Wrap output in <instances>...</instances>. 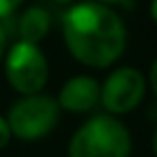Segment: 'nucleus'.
Segmentation results:
<instances>
[{"mask_svg":"<svg viewBox=\"0 0 157 157\" xmlns=\"http://www.w3.org/2000/svg\"><path fill=\"white\" fill-rule=\"evenodd\" d=\"M69 54L86 67L103 69L116 63L127 45V30L118 13L97 0L73 5L63 20Z\"/></svg>","mask_w":157,"mask_h":157,"instance_id":"1","label":"nucleus"},{"mask_svg":"<svg viewBox=\"0 0 157 157\" xmlns=\"http://www.w3.org/2000/svg\"><path fill=\"white\" fill-rule=\"evenodd\" d=\"M69 157H129V129L112 114H97L86 121L69 140Z\"/></svg>","mask_w":157,"mask_h":157,"instance_id":"2","label":"nucleus"},{"mask_svg":"<svg viewBox=\"0 0 157 157\" xmlns=\"http://www.w3.org/2000/svg\"><path fill=\"white\" fill-rule=\"evenodd\" d=\"M58 114H60V105L56 99L41 93L22 95V99H17L11 105L7 114V123L15 138L24 142H35L45 138L56 127Z\"/></svg>","mask_w":157,"mask_h":157,"instance_id":"3","label":"nucleus"},{"mask_svg":"<svg viewBox=\"0 0 157 157\" xmlns=\"http://www.w3.org/2000/svg\"><path fill=\"white\" fill-rule=\"evenodd\" d=\"M5 75L20 95H37L48 82L50 65L37 43L17 41L5 56Z\"/></svg>","mask_w":157,"mask_h":157,"instance_id":"4","label":"nucleus"},{"mask_svg":"<svg viewBox=\"0 0 157 157\" xmlns=\"http://www.w3.org/2000/svg\"><path fill=\"white\" fill-rule=\"evenodd\" d=\"M146 93V80L144 75L133 67H118L114 69L105 82L101 84V97L99 101L108 110V114H127L133 108L140 105Z\"/></svg>","mask_w":157,"mask_h":157,"instance_id":"5","label":"nucleus"},{"mask_svg":"<svg viewBox=\"0 0 157 157\" xmlns=\"http://www.w3.org/2000/svg\"><path fill=\"white\" fill-rule=\"evenodd\" d=\"M101 86L90 75H75L67 80L58 93V105L67 112H88L99 103Z\"/></svg>","mask_w":157,"mask_h":157,"instance_id":"6","label":"nucleus"},{"mask_svg":"<svg viewBox=\"0 0 157 157\" xmlns=\"http://www.w3.org/2000/svg\"><path fill=\"white\" fill-rule=\"evenodd\" d=\"M52 20L50 13L43 7H30L22 13L20 17V41H28V43H37L41 39H45V35L50 33Z\"/></svg>","mask_w":157,"mask_h":157,"instance_id":"7","label":"nucleus"},{"mask_svg":"<svg viewBox=\"0 0 157 157\" xmlns=\"http://www.w3.org/2000/svg\"><path fill=\"white\" fill-rule=\"evenodd\" d=\"M20 5H22V0H0V20L9 17Z\"/></svg>","mask_w":157,"mask_h":157,"instance_id":"8","label":"nucleus"},{"mask_svg":"<svg viewBox=\"0 0 157 157\" xmlns=\"http://www.w3.org/2000/svg\"><path fill=\"white\" fill-rule=\"evenodd\" d=\"M11 138H13V133H11V129H9L7 118H5V116H0V148H5V146L9 144Z\"/></svg>","mask_w":157,"mask_h":157,"instance_id":"9","label":"nucleus"},{"mask_svg":"<svg viewBox=\"0 0 157 157\" xmlns=\"http://www.w3.org/2000/svg\"><path fill=\"white\" fill-rule=\"evenodd\" d=\"M148 82H151V88H153V93H155V97H157V58H155V60H153V65H151Z\"/></svg>","mask_w":157,"mask_h":157,"instance_id":"10","label":"nucleus"},{"mask_svg":"<svg viewBox=\"0 0 157 157\" xmlns=\"http://www.w3.org/2000/svg\"><path fill=\"white\" fill-rule=\"evenodd\" d=\"M5 52H7V33H5L2 26H0V60L5 58Z\"/></svg>","mask_w":157,"mask_h":157,"instance_id":"11","label":"nucleus"},{"mask_svg":"<svg viewBox=\"0 0 157 157\" xmlns=\"http://www.w3.org/2000/svg\"><path fill=\"white\" fill-rule=\"evenodd\" d=\"M151 17L157 24V0H151Z\"/></svg>","mask_w":157,"mask_h":157,"instance_id":"12","label":"nucleus"},{"mask_svg":"<svg viewBox=\"0 0 157 157\" xmlns=\"http://www.w3.org/2000/svg\"><path fill=\"white\" fill-rule=\"evenodd\" d=\"M153 153H155V157H157V127H155V131H153Z\"/></svg>","mask_w":157,"mask_h":157,"instance_id":"13","label":"nucleus"},{"mask_svg":"<svg viewBox=\"0 0 157 157\" xmlns=\"http://www.w3.org/2000/svg\"><path fill=\"white\" fill-rule=\"evenodd\" d=\"M97 2H101V5H108V7H112V5H118V2H123V0H97Z\"/></svg>","mask_w":157,"mask_h":157,"instance_id":"14","label":"nucleus"},{"mask_svg":"<svg viewBox=\"0 0 157 157\" xmlns=\"http://www.w3.org/2000/svg\"><path fill=\"white\" fill-rule=\"evenodd\" d=\"M54 2H58V5H69V2H73V0H54Z\"/></svg>","mask_w":157,"mask_h":157,"instance_id":"15","label":"nucleus"}]
</instances>
